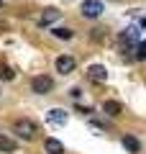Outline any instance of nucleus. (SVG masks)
Returning a JSON list of instances; mask_svg holds the SVG:
<instances>
[{
  "label": "nucleus",
  "mask_w": 146,
  "mask_h": 154,
  "mask_svg": "<svg viewBox=\"0 0 146 154\" xmlns=\"http://www.w3.org/2000/svg\"><path fill=\"white\" fill-rule=\"evenodd\" d=\"M87 77L95 80V82H105V80H108V69H105L103 64H90L87 67Z\"/></svg>",
  "instance_id": "8"
},
{
  "label": "nucleus",
  "mask_w": 146,
  "mask_h": 154,
  "mask_svg": "<svg viewBox=\"0 0 146 154\" xmlns=\"http://www.w3.org/2000/svg\"><path fill=\"white\" fill-rule=\"evenodd\" d=\"M103 110H105L108 116H118V113H120V103H118V100H105V103H103Z\"/></svg>",
  "instance_id": "11"
},
{
  "label": "nucleus",
  "mask_w": 146,
  "mask_h": 154,
  "mask_svg": "<svg viewBox=\"0 0 146 154\" xmlns=\"http://www.w3.org/2000/svg\"><path fill=\"white\" fill-rule=\"evenodd\" d=\"M118 44L123 46V49H128V46H136V44H138V28H136V26L126 28V31L120 33V38H118Z\"/></svg>",
  "instance_id": "5"
},
{
  "label": "nucleus",
  "mask_w": 146,
  "mask_h": 154,
  "mask_svg": "<svg viewBox=\"0 0 146 154\" xmlns=\"http://www.w3.org/2000/svg\"><path fill=\"white\" fill-rule=\"evenodd\" d=\"M13 77H16V72H13V67H0V80H13Z\"/></svg>",
  "instance_id": "15"
},
{
  "label": "nucleus",
  "mask_w": 146,
  "mask_h": 154,
  "mask_svg": "<svg viewBox=\"0 0 146 154\" xmlns=\"http://www.w3.org/2000/svg\"><path fill=\"white\" fill-rule=\"evenodd\" d=\"M54 67H56V72H59V75H69V72H75L77 59H75V57H69V54H62V57H56Z\"/></svg>",
  "instance_id": "4"
},
{
  "label": "nucleus",
  "mask_w": 146,
  "mask_h": 154,
  "mask_svg": "<svg viewBox=\"0 0 146 154\" xmlns=\"http://www.w3.org/2000/svg\"><path fill=\"white\" fill-rule=\"evenodd\" d=\"M51 88H54V80L49 75H36L31 80V90L36 95H46V93H51Z\"/></svg>",
  "instance_id": "2"
},
{
  "label": "nucleus",
  "mask_w": 146,
  "mask_h": 154,
  "mask_svg": "<svg viewBox=\"0 0 146 154\" xmlns=\"http://www.w3.org/2000/svg\"><path fill=\"white\" fill-rule=\"evenodd\" d=\"M80 95H82V90H80V88H75V90H72V98H75V100H80Z\"/></svg>",
  "instance_id": "16"
},
{
  "label": "nucleus",
  "mask_w": 146,
  "mask_h": 154,
  "mask_svg": "<svg viewBox=\"0 0 146 154\" xmlns=\"http://www.w3.org/2000/svg\"><path fill=\"white\" fill-rule=\"evenodd\" d=\"M13 131H16L21 139H28V141H31V139L36 136V123L28 121V118H18V121L13 123Z\"/></svg>",
  "instance_id": "1"
},
{
  "label": "nucleus",
  "mask_w": 146,
  "mask_h": 154,
  "mask_svg": "<svg viewBox=\"0 0 146 154\" xmlns=\"http://www.w3.org/2000/svg\"><path fill=\"white\" fill-rule=\"evenodd\" d=\"M67 118H69V113H67V110H62V108H51V110L46 113V121L51 123V126H64Z\"/></svg>",
  "instance_id": "6"
},
{
  "label": "nucleus",
  "mask_w": 146,
  "mask_h": 154,
  "mask_svg": "<svg viewBox=\"0 0 146 154\" xmlns=\"http://www.w3.org/2000/svg\"><path fill=\"white\" fill-rule=\"evenodd\" d=\"M0 152H5V154H13L16 152V141L8 136H0Z\"/></svg>",
  "instance_id": "12"
},
{
  "label": "nucleus",
  "mask_w": 146,
  "mask_h": 154,
  "mask_svg": "<svg viewBox=\"0 0 146 154\" xmlns=\"http://www.w3.org/2000/svg\"><path fill=\"white\" fill-rule=\"evenodd\" d=\"M0 8H3V0H0Z\"/></svg>",
  "instance_id": "17"
},
{
  "label": "nucleus",
  "mask_w": 146,
  "mask_h": 154,
  "mask_svg": "<svg viewBox=\"0 0 146 154\" xmlns=\"http://www.w3.org/2000/svg\"><path fill=\"white\" fill-rule=\"evenodd\" d=\"M51 33H54L56 38H64V41H67V38H72V36H75V31H72V28H54Z\"/></svg>",
  "instance_id": "14"
},
{
  "label": "nucleus",
  "mask_w": 146,
  "mask_h": 154,
  "mask_svg": "<svg viewBox=\"0 0 146 154\" xmlns=\"http://www.w3.org/2000/svg\"><path fill=\"white\" fill-rule=\"evenodd\" d=\"M59 18H62V13L56 11V8H46V11L41 13V18H38V26L46 28V26H51V23H56Z\"/></svg>",
  "instance_id": "7"
},
{
  "label": "nucleus",
  "mask_w": 146,
  "mask_h": 154,
  "mask_svg": "<svg viewBox=\"0 0 146 154\" xmlns=\"http://www.w3.org/2000/svg\"><path fill=\"white\" fill-rule=\"evenodd\" d=\"M123 146H126V152H131V154H138L141 144H138V139H136V136L126 134V136H123Z\"/></svg>",
  "instance_id": "10"
},
{
  "label": "nucleus",
  "mask_w": 146,
  "mask_h": 154,
  "mask_svg": "<svg viewBox=\"0 0 146 154\" xmlns=\"http://www.w3.org/2000/svg\"><path fill=\"white\" fill-rule=\"evenodd\" d=\"M80 13L85 18H100V13H103V3L100 0H85L80 5Z\"/></svg>",
  "instance_id": "3"
},
{
  "label": "nucleus",
  "mask_w": 146,
  "mask_h": 154,
  "mask_svg": "<svg viewBox=\"0 0 146 154\" xmlns=\"http://www.w3.org/2000/svg\"><path fill=\"white\" fill-rule=\"evenodd\" d=\"M44 149H46V154H64V144L59 139H46L44 141Z\"/></svg>",
  "instance_id": "9"
},
{
  "label": "nucleus",
  "mask_w": 146,
  "mask_h": 154,
  "mask_svg": "<svg viewBox=\"0 0 146 154\" xmlns=\"http://www.w3.org/2000/svg\"><path fill=\"white\" fill-rule=\"evenodd\" d=\"M133 59H138V62L146 59V41H138V44L133 46Z\"/></svg>",
  "instance_id": "13"
}]
</instances>
